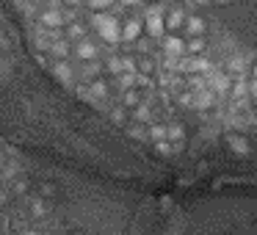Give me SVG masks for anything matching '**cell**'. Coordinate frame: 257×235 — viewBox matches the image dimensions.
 I'll use <instances>...</instances> for the list:
<instances>
[{"mask_svg":"<svg viewBox=\"0 0 257 235\" xmlns=\"http://www.w3.org/2000/svg\"><path fill=\"white\" fill-rule=\"evenodd\" d=\"M9 155H12V150H6V147H0V163L6 161V158H9Z\"/></svg>","mask_w":257,"mask_h":235,"instance_id":"603a6c76","label":"cell"},{"mask_svg":"<svg viewBox=\"0 0 257 235\" xmlns=\"http://www.w3.org/2000/svg\"><path fill=\"white\" fill-rule=\"evenodd\" d=\"M163 53L172 61H180L185 56V39L183 36H163Z\"/></svg>","mask_w":257,"mask_h":235,"instance_id":"ba28073f","label":"cell"},{"mask_svg":"<svg viewBox=\"0 0 257 235\" xmlns=\"http://www.w3.org/2000/svg\"><path fill=\"white\" fill-rule=\"evenodd\" d=\"M89 6L94 9V12H105V9L113 6V0H89Z\"/></svg>","mask_w":257,"mask_h":235,"instance_id":"44dd1931","label":"cell"},{"mask_svg":"<svg viewBox=\"0 0 257 235\" xmlns=\"http://www.w3.org/2000/svg\"><path fill=\"white\" fill-rule=\"evenodd\" d=\"M172 3H183V0H172Z\"/></svg>","mask_w":257,"mask_h":235,"instance_id":"f1b7e54d","label":"cell"},{"mask_svg":"<svg viewBox=\"0 0 257 235\" xmlns=\"http://www.w3.org/2000/svg\"><path fill=\"white\" fill-rule=\"evenodd\" d=\"M163 139H166L169 144L180 152L185 147V130H183V125H180V122H169L166 125V136H163Z\"/></svg>","mask_w":257,"mask_h":235,"instance_id":"8fae6325","label":"cell"},{"mask_svg":"<svg viewBox=\"0 0 257 235\" xmlns=\"http://www.w3.org/2000/svg\"><path fill=\"white\" fill-rule=\"evenodd\" d=\"M139 80H141V75H139V72H133V69H130V72L116 75V83H119V89H122V91L136 89V86H139Z\"/></svg>","mask_w":257,"mask_h":235,"instance_id":"2e32d148","label":"cell"},{"mask_svg":"<svg viewBox=\"0 0 257 235\" xmlns=\"http://www.w3.org/2000/svg\"><path fill=\"white\" fill-rule=\"evenodd\" d=\"M183 31H185V36H205V31H207L205 17L202 14H185Z\"/></svg>","mask_w":257,"mask_h":235,"instance_id":"30bf717a","label":"cell"},{"mask_svg":"<svg viewBox=\"0 0 257 235\" xmlns=\"http://www.w3.org/2000/svg\"><path fill=\"white\" fill-rule=\"evenodd\" d=\"M78 94L83 97L86 102H91V105H97V108H102L108 102V86H105V80H89V83H83V86H78Z\"/></svg>","mask_w":257,"mask_h":235,"instance_id":"5b68a950","label":"cell"},{"mask_svg":"<svg viewBox=\"0 0 257 235\" xmlns=\"http://www.w3.org/2000/svg\"><path fill=\"white\" fill-rule=\"evenodd\" d=\"M180 105L185 108H194V111H210L213 105H218L216 94H213L210 89H191V91H183V94L177 97Z\"/></svg>","mask_w":257,"mask_h":235,"instance_id":"7a4b0ae2","label":"cell"},{"mask_svg":"<svg viewBox=\"0 0 257 235\" xmlns=\"http://www.w3.org/2000/svg\"><path fill=\"white\" fill-rule=\"evenodd\" d=\"M72 50H75V56H78L80 61H97V58H100V50H97V45H94V42H89L86 36L75 42Z\"/></svg>","mask_w":257,"mask_h":235,"instance_id":"9c48e42d","label":"cell"},{"mask_svg":"<svg viewBox=\"0 0 257 235\" xmlns=\"http://www.w3.org/2000/svg\"><path fill=\"white\" fill-rule=\"evenodd\" d=\"M36 20H39L42 28L61 31V28H67V23H72V14L64 6H42L39 12H36Z\"/></svg>","mask_w":257,"mask_h":235,"instance_id":"6da1fadb","label":"cell"},{"mask_svg":"<svg viewBox=\"0 0 257 235\" xmlns=\"http://www.w3.org/2000/svg\"><path fill=\"white\" fill-rule=\"evenodd\" d=\"M23 235H42V232H36V229H25Z\"/></svg>","mask_w":257,"mask_h":235,"instance_id":"484cf974","label":"cell"},{"mask_svg":"<svg viewBox=\"0 0 257 235\" xmlns=\"http://www.w3.org/2000/svg\"><path fill=\"white\" fill-rule=\"evenodd\" d=\"M42 64H47V67H50V72L56 75L64 86H75L78 72H75V69L67 64V58H53V61H50V56H42Z\"/></svg>","mask_w":257,"mask_h":235,"instance_id":"8992f818","label":"cell"},{"mask_svg":"<svg viewBox=\"0 0 257 235\" xmlns=\"http://www.w3.org/2000/svg\"><path fill=\"white\" fill-rule=\"evenodd\" d=\"M25 210H28L34 218H45L47 213H50V205L45 202V196H31V199L25 202Z\"/></svg>","mask_w":257,"mask_h":235,"instance_id":"7c38bea8","label":"cell"},{"mask_svg":"<svg viewBox=\"0 0 257 235\" xmlns=\"http://www.w3.org/2000/svg\"><path fill=\"white\" fill-rule=\"evenodd\" d=\"M139 36H141V20H139V17H130L127 23L122 25V39L136 42Z\"/></svg>","mask_w":257,"mask_h":235,"instance_id":"9a60e30c","label":"cell"},{"mask_svg":"<svg viewBox=\"0 0 257 235\" xmlns=\"http://www.w3.org/2000/svg\"><path fill=\"white\" fill-rule=\"evenodd\" d=\"M108 113H111V119H113V122H119V125H127V122H130V116H127V108H124V105H116V108H111Z\"/></svg>","mask_w":257,"mask_h":235,"instance_id":"ffe728a7","label":"cell"},{"mask_svg":"<svg viewBox=\"0 0 257 235\" xmlns=\"http://www.w3.org/2000/svg\"><path fill=\"white\" fill-rule=\"evenodd\" d=\"M163 14H166V6H163V3H152V6L144 12L147 31H150V36H155V39H163V36H166V23H163Z\"/></svg>","mask_w":257,"mask_h":235,"instance_id":"277c9868","label":"cell"},{"mask_svg":"<svg viewBox=\"0 0 257 235\" xmlns=\"http://www.w3.org/2000/svg\"><path fill=\"white\" fill-rule=\"evenodd\" d=\"M227 147L232 152H238V155H246V152H249V139H246L243 133H227Z\"/></svg>","mask_w":257,"mask_h":235,"instance_id":"4fadbf2b","label":"cell"},{"mask_svg":"<svg viewBox=\"0 0 257 235\" xmlns=\"http://www.w3.org/2000/svg\"><path fill=\"white\" fill-rule=\"evenodd\" d=\"M213 3H221V6H227V3H232V0H213Z\"/></svg>","mask_w":257,"mask_h":235,"instance_id":"4316f807","label":"cell"},{"mask_svg":"<svg viewBox=\"0 0 257 235\" xmlns=\"http://www.w3.org/2000/svg\"><path fill=\"white\" fill-rule=\"evenodd\" d=\"M194 6H207V3H213V0H191Z\"/></svg>","mask_w":257,"mask_h":235,"instance_id":"cb8c5ba5","label":"cell"},{"mask_svg":"<svg viewBox=\"0 0 257 235\" xmlns=\"http://www.w3.org/2000/svg\"><path fill=\"white\" fill-rule=\"evenodd\" d=\"M108 69H111L113 75H122V72H130V69H133V64H130L124 56H113L111 61H108Z\"/></svg>","mask_w":257,"mask_h":235,"instance_id":"e0dca14e","label":"cell"},{"mask_svg":"<svg viewBox=\"0 0 257 235\" xmlns=\"http://www.w3.org/2000/svg\"><path fill=\"white\" fill-rule=\"evenodd\" d=\"M0 69H3V53H0Z\"/></svg>","mask_w":257,"mask_h":235,"instance_id":"83f0119b","label":"cell"},{"mask_svg":"<svg viewBox=\"0 0 257 235\" xmlns=\"http://www.w3.org/2000/svg\"><path fill=\"white\" fill-rule=\"evenodd\" d=\"M144 100H147V94L139 89V86H136V89H127V91L122 94V105L127 108V111H130V108H136V105H141Z\"/></svg>","mask_w":257,"mask_h":235,"instance_id":"5bb4252c","label":"cell"},{"mask_svg":"<svg viewBox=\"0 0 257 235\" xmlns=\"http://www.w3.org/2000/svg\"><path fill=\"white\" fill-rule=\"evenodd\" d=\"M152 144H155V152H158V155H166V158L177 155V150H174V147L169 144L166 139H158V141H152Z\"/></svg>","mask_w":257,"mask_h":235,"instance_id":"d6986e66","label":"cell"},{"mask_svg":"<svg viewBox=\"0 0 257 235\" xmlns=\"http://www.w3.org/2000/svg\"><path fill=\"white\" fill-rule=\"evenodd\" d=\"M205 50V36H188L185 42V56H199Z\"/></svg>","mask_w":257,"mask_h":235,"instance_id":"ac0fdd59","label":"cell"},{"mask_svg":"<svg viewBox=\"0 0 257 235\" xmlns=\"http://www.w3.org/2000/svg\"><path fill=\"white\" fill-rule=\"evenodd\" d=\"M185 6L183 3H174L172 9H166V14H163V23H166V31H180L185 23Z\"/></svg>","mask_w":257,"mask_h":235,"instance_id":"52a82bcc","label":"cell"},{"mask_svg":"<svg viewBox=\"0 0 257 235\" xmlns=\"http://www.w3.org/2000/svg\"><path fill=\"white\" fill-rule=\"evenodd\" d=\"M124 6H136V3H141V0H122Z\"/></svg>","mask_w":257,"mask_h":235,"instance_id":"d4e9b609","label":"cell"},{"mask_svg":"<svg viewBox=\"0 0 257 235\" xmlns=\"http://www.w3.org/2000/svg\"><path fill=\"white\" fill-rule=\"evenodd\" d=\"M61 3H64V6H83V3H86V0H61Z\"/></svg>","mask_w":257,"mask_h":235,"instance_id":"7402d4cb","label":"cell"},{"mask_svg":"<svg viewBox=\"0 0 257 235\" xmlns=\"http://www.w3.org/2000/svg\"><path fill=\"white\" fill-rule=\"evenodd\" d=\"M91 25H94L97 34H100L105 42H111V45L122 39V25H119V20L113 17V14H105V12L91 14Z\"/></svg>","mask_w":257,"mask_h":235,"instance_id":"3957f363","label":"cell"}]
</instances>
